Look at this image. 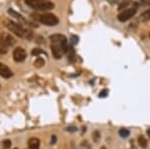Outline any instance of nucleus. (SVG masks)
I'll use <instances>...</instances> for the list:
<instances>
[{
	"label": "nucleus",
	"instance_id": "11",
	"mask_svg": "<svg viewBox=\"0 0 150 149\" xmlns=\"http://www.w3.org/2000/svg\"><path fill=\"white\" fill-rule=\"evenodd\" d=\"M138 144H139V146L141 148H143V149H145V148H147V145H148V141H147V139H146V137L145 136H143V135H140V136H138Z\"/></svg>",
	"mask_w": 150,
	"mask_h": 149
},
{
	"label": "nucleus",
	"instance_id": "24",
	"mask_svg": "<svg viewBox=\"0 0 150 149\" xmlns=\"http://www.w3.org/2000/svg\"><path fill=\"white\" fill-rule=\"evenodd\" d=\"M101 149H106L105 147H101Z\"/></svg>",
	"mask_w": 150,
	"mask_h": 149
},
{
	"label": "nucleus",
	"instance_id": "3",
	"mask_svg": "<svg viewBox=\"0 0 150 149\" xmlns=\"http://www.w3.org/2000/svg\"><path fill=\"white\" fill-rule=\"evenodd\" d=\"M25 4L37 11H48L54 8V3L49 0H24Z\"/></svg>",
	"mask_w": 150,
	"mask_h": 149
},
{
	"label": "nucleus",
	"instance_id": "27",
	"mask_svg": "<svg viewBox=\"0 0 150 149\" xmlns=\"http://www.w3.org/2000/svg\"><path fill=\"white\" fill-rule=\"evenodd\" d=\"M0 88H1V85H0Z\"/></svg>",
	"mask_w": 150,
	"mask_h": 149
},
{
	"label": "nucleus",
	"instance_id": "2",
	"mask_svg": "<svg viewBox=\"0 0 150 149\" xmlns=\"http://www.w3.org/2000/svg\"><path fill=\"white\" fill-rule=\"evenodd\" d=\"M5 26L11 31V32H13L15 35H17L18 37L24 38V39H27V40H30L31 38L33 37L32 31L26 29V28H24L21 24L16 23V22H14V21L6 20Z\"/></svg>",
	"mask_w": 150,
	"mask_h": 149
},
{
	"label": "nucleus",
	"instance_id": "9",
	"mask_svg": "<svg viewBox=\"0 0 150 149\" xmlns=\"http://www.w3.org/2000/svg\"><path fill=\"white\" fill-rule=\"evenodd\" d=\"M8 13L10 14V15L12 16V17H14V18H16L18 21H20V24H26L27 23V21H26V19L23 17L21 14H19L17 13L16 11H14V10H12V9H9L8 10Z\"/></svg>",
	"mask_w": 150,
	"mask_h": 149
},
{
	"label": "nucleus",
	"instance_id": "1",
	"mask_svg": "<svg viewBox=\"0 0 150 149\" xmlns=\"http://www.w3.org/2000/svg\"><path fill=\"white\" fill-rule=\"evenodd\" d=\"M49 40L51 41V52L54 58L60 59L62 56L67 53L68 50V41L67 38L62 34H53L49 36Z\"/></svg>",
	"mask_w": 150,
	"mask_h": 149
},
{
	"label": "nucleus",
	"instance_id": "16",
	"mask_svg": "<svg viewBox=\"0 0 150 149\" xmlns=\"http://www.w3.org/2000/svg\"><path fill=\"white\" fill-rule=\"evenodd\" d=\"M31 54L33 56H39L40 54H45V52L43 50H41L40 48H34V49L31 51Z\"/></svg>",
	"mask_w": 150,
	"mask_h": 149
},
{
	"label": "nucleus",
	"instance_id": "26",
	"mask_svg": "<svg viewBox=\"0 0 150 149\" xmlns=\"http://www.w3.org/2000/svg\"><path fill=\"white\" fill-rule=\"evenodd\" d=\"M149 37H150V32H149Z\"/></svg>",
	"mask_w": 150,
	"mask_h": 149
},
{
	"label": "nucleus",
	"instance_id": "15",
	"mask_svg": "<svg viewBox=\"0 0 150 149\" xmlns=\"http://www.w3.org/2000/svg\"><path fill=\"white\" fill-rule=\"evenodd\" d=\"M119 135L121 136L122 138H127L128 136L130 135V132H129V130L128 129H126V128H121L119 130Z\"/></svg>",
	"mask_w": 150,
	"mask_h": 149
},
{
	"label": "nucleus",
	"instance_id": "28",
	"mask_svg": "<svg viewBox=\"0 0 150 149\" xmlns=\"http://www.w3.org/2000/svg\"><path fill=\"white\" fill-rule=\"evenodd\" d=\"M14 149H17V148H14Z\"/></svg>",
	"mask_w": 150,
	"mask_h": 149
},
{
	"label": "nucleus",
	"instance_id": "20",
	"mask_svg": "<svg viewBox=\"0 0 150 149\" xmlns=\"http://www.w3.org/2000/svg\"><path fill=\"white\" fill-rule=\"evenodd\" d=\"M66 131L75 132V131H77V128H76V127H74V126H69V127H67V128H66Z\"/></svg>",
	"mask_w": 150,
	"mask_h": 149
},
{
	"label": "nucleus",
	"instance_id": "12",
	"mask_svg": "<svg viewBox=\"0 0 150 149\" xmlns=\"http://www.w3.org/2000/svg\"><path fill=\"white\" fill-rule=\"evenodd\" d=\"M139 20L141 21V22H147V21L150 20V9L145 10L143 13L140 15Z\"/></svg>",
	"mask_w": 150,
	"mask_h": 149
},
{
	"label": "nucleus",
	"instance_id": "4",
	"mask_svg": "<svg viewBox=\"0 0 150 149\" xmlns=\"http://www.w3.org/2000/svg\"><path fill=\"white\" fill-rule=\"evenodd\" d=\"M31 16L36 21L46 26H56L59 23L58 17L52 13H34Z\"/></svg>",
	"mask_w": 150,
	"mask_h": 149
},
{
	"label": "nucleus",
	"instance_id": "10",
	"mask_svg": "<svg viewBox=\"0 0 150 149\" xmlns=\"http://www.w3.org/2000/svg\"><path fill=\"white\" fill-rule=\"evenodd\" d=\"M40 140L38 138H30L28 141V149H39Z\"/></svg>",
	"mask_w": 150,
	"mask_h": 149
},
{
	"label": "nucleus",
	"instance_id": "8",
	"mask_svg": "<svg viewBox=\"0 0 150 149\" xmlns=\"http://www.w3.org/2000/svg\"><path fill=\"white\" fill-rule=\"evenodd\" d=\"M0 76L5 79H9L13 76V72L10 70V68L1 62H0Z\"/></svg>",
	"mask_w": 150,
	"mask_h": 149
},
{
	"label": "nucleus",
	"instance_id": "13",
	"mask_svg": "<svg viewBox=\"0 0 150 149\" xmlns=\"http://www.w3.org/2000/svg\"><path fill=\"white\" fill-rule=\"evenodd\" d=\"M67 58H68V60L70 62H74L75 58H76V55H75V51L73 49V47L69 46L68 47V50H67Z\"/></svg>",
	"mask_w": 150,
	"mask_h": 149
},
{
	"label": "nucleus",
	"instance_id": "7",
	"mask_svg": "<svg viewBox=\"0 0 150 149\" xmlns=\"http://www.w3.org/2000/svg\"><path fill=\"white\" fill-rule=\"evenodd\" d=\"M0 41L7 47H10L12 45L15 44V39H14L10 34L5 33V32H2L1 34H0Z\"/></svg>",
	"mask_w": 150,
	"mask_h": 149
},
{
	"label": "nucleus",
	"instance_id": "21",
	"mask_svg": "<svg viewBox=\"0 0 150 149\" xmlns=\"http://www.w3.org/2000/svg\"><path fill=\"white\" fill-rule=\"evenodd\" d=\"M56 140H57V138H56V136L55 135H52V137H51V145H54L55 143H56Z\"/></svg>",
	"mask_w": 150,
	"mask_h": 149
},
{
	"label": "nucleus",
	"instance_id": "25",
	"mask_svg": "<svg viewBox=\"0 0 150 149\" xmlns=\"http://www.w3.org/2000/svg\"><path fill=\"white\" fill-rule=\"evenodd\" d=\"M148 4H149V5H150V1H149V2H148Z\"/></svg>",
	"mask_w": 150,
	"mask_h": 149
},
{
	"label": "nucleus",
	"instance_id": "19",
	"mask_svg": "<svg viewBox=\"0 0 150 149\" xmlns=\"http://www.w3.org/2000/svg\"><path fill=\"white\" fill-rule=\"evenodd\" d=\"M108 94V90L107 89H104L101 91L100 93H99V97H101V98H103V97H106Z\"/></svg>",
	"mask_w": 150,
	"mask_h": 149
},
{
	"label": "nucleus",
	"instance_id": "14",
	"mask_svg": "<svg viewBox=\"0 0 150 149\" xmlns=\"http://www.w3.org/2000/svg\"><path fill=\"white\" fill-rule=\"evenodd\" d=\"M44 64H45L44 59H43L42 57H39V56H38L34 61V66L37 67V68H41L42 66H44Z\"/></svg>",
	"mask_w": 150,
	"mask_h": 149
},
{
	"label": "nucleus",
	"instance_id": "18",
	"mask_svg": "<svg viewBox=\"0 0 150 149\" xmlns=\"http://www.w3.org/2000/svg\"><path fill=\"white\" fill-rule=\"evenodd\" d=\"M2 145H3V148H4V149L10 148V146H11V141L9 140V139H6V140H4L3 142H2Z\"/></svg>",
	"mask_w": 150,
	"mask_h": 149
},
{
	"label": "nucleus",
	"instance_id": "17",
	"mask_svg": "<svg viewBox=\"0 0 150 149\" xmlns=\"http://www.w3.org/2000/svg\"><path fill=\"white\" fill-rule=\"evenodd\" d=\"M70 42H71V44H72V45L78 44V42H79V37H78V36H76V35H72L71 37H70Z\"/></svg>",
	"mask_w": 150,
	"mask_h": 149
},
{
	"label": "nucleus",
	"instance_id": "6",
	"mask_svg": "<svg viewBox=\"0 0 150 149\" xmlns=\"http://www.w3.org/2000/svg\"><path fill=\"white\" fill-rule=\"evenodd\" d=\"M27 53L22 47H16L13 51V59L16 62H22L26 59Z\"/></svg>",
	"mask_w": 150,
	"mask_h": 149
},
{
	"label": "nucleus",
	"instance_id": "5",
	"mask_svg": "<svg viewBox=\"0 0 150 149\" xmlns=\"http://www.w3.org/2000/svg\"><path fill=\"white\" fill-rule=\"evenodd\" d=\"M137 11V7L136 6H132V7H128L127 9L123 10L122 12H120L117 16V19L120 21V22H125V21H128L129 19H131L133 16L135 15Z\"/></svg>",
	"mask_w": 150,
	"mask_h": 149
},
{
	"label": "nucleus",
	"instance_id": "23",
	"mask_svg": "<svg viewBox=\"0 0 150 149\" xmlns=\"http://www.w3.org/2000/svg\"><path fill=\"white\" fill-rule=\"evenodd\" d=\"M147 134H148V136H149V139H150V128L147 130Z\"/></svg>",
	"mask_w": 150,
	"mask_h": 149
},
{
	"label": "nucleus",
	"instance_id": "22",
	"mask_svg": "<svg viewBox=\"0 0 150 149\" xmlns=\"http://www.w3.org/2000/svg\"><path fill=\"white\" fill-rule=\"evenodd\" d=\"M108 1L110 2V3H118V2H123L124 0H108Z\"/></svg>",
	"mask_w": 150,
	"mask_h": 149
}]
</instances>
